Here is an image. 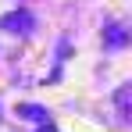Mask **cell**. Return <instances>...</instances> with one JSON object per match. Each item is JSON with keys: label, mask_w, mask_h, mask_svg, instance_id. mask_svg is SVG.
<instances>
[{"label": "cell", "mask_w": 132, "mask_h": 132, "mask_svg": "<svg viewBox=\"0 0 132 132\" xmlns=\"http://www.w3.org/2000/svg\"><path fill=\"white\" fill-rule=\"evenodd\" d=\"M0 25H4V29H14V32H29V29H32V14H29V11L4 14V18H0Z\"/></svg>", "instance_id": "6da1fadb"}, {"label": "cell", "mask_w": 132, "mask_h": 132, "mask_svg": "<svg viewBox=\"0 0 132 132\" xmlns=\"http://www.w3.org/2000/svg\"><path fill=\"white\" fill-rule=\"evenodd\" d=\"M125 43V29H121V25H111L107 29V46H121Z\"/></svg>", "instance_id": "7a4b0ae2"}, {"label": "cell", "mask_w": 132, "mask_h": 132, "mask_svg": "<svg viewBox=\"0 0 132 132\" xmlns=\"http://www.w3.org/2000/svg\"><path fill=\"white\" fill-rule=\"evenodd\" d=\"M114 100H118V111H121V118H129V86H121V89H118V96H114Z\"/></svg>", "instance_id": "3957f363"}, {"label": "cell", "mask_w": 132, "mask_h": 132, "mask_svg": "<svg viewBox=\"0 0 132 132\" xmlns=\"http://www.w3.org/2000/svg\"><path fill=\"white\" fill-rule=\"evenodd\" d=\"M22 114H32V121H43V118H46L43 107H22Z\"/></svg>", "instance_id": "277c9868"}]
</instances>
